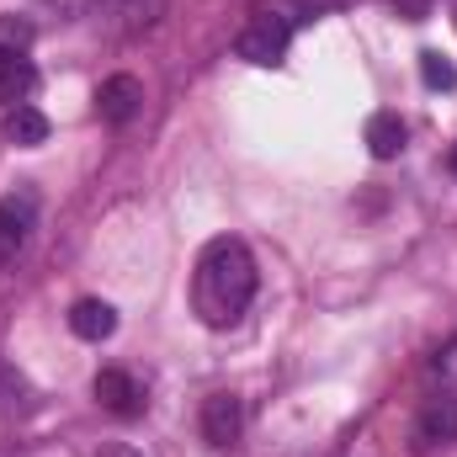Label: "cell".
<instances>
[{
    "label": "cell",
    "mask_w": 457,
    "mask_h": 457,
    "mask_svg": "<svg viewBox=\"0 0 457 457\" xmlns=\"http://www.w3.org/2000/svg\"><path fill=\"white\" fill-rule=\"evenodd\" d=\"M96 107H102V117H107L112 128H122V122H133L138 107H144V86H138L133 75H112V80H102Z\"/></svg>",
    "instance_id": "5"
},
{
    "label": "cell",
    "mask_w": 457,
    "mask_h": 457,
    "mask_svg": "<svg viewBox=\"0 0 457 457\" xmlns=\"http://www.w3.org/2000/svg\"><path fill=\"white\" fill-rule=\"evenodd\" d=\"M32 86V64L21 59V48H0V107H21Z\"/></svg>",
    "instance_id": "10"
},
{
    "label": "cell",
    "mask_w": 457,
    "mask_h": 457,
    "mask_svg": "<svg viewBox=\"0 0 457 457\" xmlns=\"http://www.w3.org/2000/svg\"><path fill=\"white\" fill-rule=\"evenodd\" d=\"M70 330H75L80 341H107L117 330V309L107 298H80V303L70 309Z\"/></svg>",
    "instance_id": "7"
},
{
    "label": "cell",
    "mask_w": 457,
    "mask_h": 457,
    "mask_svg": "<svg viewBox=\"0 0 457 457\" xmlns=\"http://www.w3.org/2000/svg\"><path fill=\"white\" fill-rule=\"evenodd\" d=\"M32 234V197H5L0 203V261H11Z\"/></svg>",
    "instance_id": "8"
},
{
    "label": "cell",
    "mask_w": 457,
    "mask_h": 457,
    "mask_svg": "<svg viewBox=\"0 0 457 457\" xmlns=\"http://www.w3.org/2000/svg\"><path fill=\"white\" fill-rule=\"evenodd\" d=\"M447 170H453V176H457V144H453V149H447Z\"/></svg>",
    "instance_id": "17"
},
{
    "label": "cell",
    "mask_w": 457,
    "mask_h": 457,
    "mask_svg": "<svg viewBox=\"0 0 457 457\" xmlns=\"http://www.w3.org/2000/svg\"><path fill=\"white\" fill-rule=\"evenodd\" d=\"M420 442H426V447L457 442V383L426 399V410H420Z\"/></svg>",
    "instance_id": "6"
},
{
    "label": "cell",
    "mask_w": 457,
    "mask_h": 457,
    "mask_svg": "<svg viewBox=\"0 0 457 457\" xmlns=\"http://www.w3.org/2000/svg\"><path fill=\"white\" fill-rule=\"evenodd\" d=\"M420 80H426L431 91H453V86H457V70L442 59V54H420Z\"/></svg>",
    "instance_id": "13"
},
{
    "label": "cell",
    "mask_w": 457,
    "mask_h": 457,
    "mask_svg": "<svg viewBox=\"0 0 457 457\" xmlns=\"http://www.w3.org/2000/svg\"><path fill=\"white\" fill-rule=\"evenodd\" d=\"M96 457H138V453H133V447H122V442H117V447H102V453H96Z\"/></svg>",
    "instance_id": "16"
},
{
    "label": "cell",
    "mask_w": 457,
    "mask_h": 457,
    "mask_svg": "<svg viewBox=\"0 0 457 457\" xmlns=\"http://www.w3.org/2000/svg\"><path fill=\"white\" fill-rule=\"evenodd\" d=\"M255 298V255L239 239H208V250L197 255V277H192V303L197 320L208 330H228Z\"/></svg>",
    "instance_id": "1"
},
{
    "label": "cell",
    "mask_w": 457,
    "mask_h": 457,
    "mask_svg": "<svg viewBox=\"0 0 457 457\" xmlns=\"http://www.w3.org/2000/svg\"><path fill=\"white\" fill-rule=\"evenodd\" d=\"M287 37H293V16L287 11H255V21L234 37V54L245 64H277L287 54Z\"/></svg>",
    "instance_id": "2"
},
{
    "label": "cell",
    "mask_w": 457,
    "mask_h": 457,
    "mask_svg": "<svg viewBox=\"0 0 457 457\" xmlns=\"http://www.w3.org/2000/svg\"><path fill=\"white\" fill-rule=\"evenodd\" d=\"M27 43H32L27 21H0V48H27Z\"/></svg>",
    "instance_id": "14"
},
{
    "label": "cell",
    "mask_w": 457,
    "mask_h": 457,
    "mask_svg": "<svg viewBox=\"0 0 457 457\" xmlns=\"http://www.w3.org/2000/svg\"><path fill=\"white\" fill-rule=\"evenodd\" d=\"M394 5H399L410 21H426V11H431V0H394Z\"/></svg>",
    "instance_id": "15"
},
{
    "label": "cell",
    "mask_w": 457,
    "mask_h": 457,
    "mask_svg": "<svg viewBox=\"0 0 457 457\" xmlns=\"http://www.w3.org/2000/svg\"><path fill=\"white\" fill-rule=\"evenodd\" d=\"M367 149H372V160H399L404 154V122H399V112L367 117Z\"/></svg>",
    "instance_id": "9"
},
{
    "label": "cell",
    "mask_w": 457,
    "mask_h": 457,
    "mask_svg": "<svg viewBox=\"0 0 457 457\" xmlns=\"http://www.w3.org/2000/svg\"><path fill=\"white\" fill-rule=\"evenodd\" d=\"M96 404L122 415V420H133V415H144V388L133 383V372L107 367V372H96Z\"/></svg>",
    "instance_id": "4"
},
{
    "label": "cell",
    "mask_w": 457,
    "mask_h": 457,
    "mask_svg": "<svg viewBox=\"0 0 457 457\" xmlns=\"http://www.w3.org/2000/svg\"><path fill=\"white\" fill-rule=\"evenodd\" d=\"M239 426H245V410H239V399L234 394H213V399H203V442L208 447H234L239 442Z\"/></svg>",
    "instance_id": "3"
},
{
    "label": "cell",
    "mask_w": 457,
    "mask_h": 457,
    "mask_svg": "<svg viewBox=\"0 0 457 457\" xmlns=\"http://www.w3.org/2000/svg\"><path fill=\"white\" fill-rule=\"evenodd\" d=\"M5 138L21 144V149H37V144L48 138V117L37 112V107H27V102L11 107V112H5Z\"/></svg>",
    "instance_id": "11"
},
{
    "label": "cell",
    "mask_w": 457,
    "mask_h": 457,
    "mask_svg": "<svg viewBox=\"0 0 457 457\" xmlns=\"http://www.w3.org/2000/svg\"><path fill=\"white\" fill-rule=\"evenodd\" d=\"M96 11H102V16H117V21H128V27H138V21H149V16L160 11V0H96Z\"/></svg>",
    "instance_id": "12"
}]
</instances>
